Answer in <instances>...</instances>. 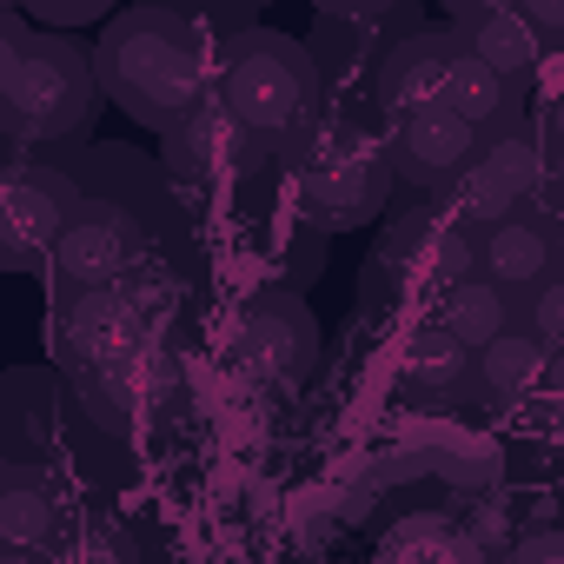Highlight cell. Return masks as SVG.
<instances>
[{"instance_id": "24", "label": "cell", "mask_w": 564, "mask_h": 564, "mask_svg": "<svg viewBox=\"0 0 564 564\" xmlns=\"http://www.w3.org/2000/svg\"><path fill=\"white\" fill-rule=\"evenodd\" d=\"M432 471L465 485V491H491L498 485V458L491 452H432Z\"/></svg>"}, {"instance_id": "1", "label": "cell", "mask_w": 564, "mask_h": 564, "mask_svg": "<svg viewBox=\"0 0 564 564\" xmlns=\"http://www.w3.org/2000/svg\"><path fill=\"white\" fill-rule=\"evenodd\" d=\"M94 80L133 120L166 127V120H180L213 87V67H206L199 28L186 14H173V8H133V14L107 21L100 54H94Z\"/></svg>"}, {"instance_id": "13", "label": "cell", "mask_w": 564, "mask_h": 564, "mask_svg": "<svg viewBox=\"0 0 564 564\" xmlns=\"http://www.w3.org/2000/svg\"><path fill=\"white\" fill-rule=\"evenodd\" d=\"M478 127L445 113V107H419V113H392V140H386V160H392V180L405 186H445L471 153H478Z\"/></svg>"}, {"instance_id": "26", "label": "cell", "mask_w": 564, "mask_h": 564, "mask_svg": "<svg viewBox=\"0 0 564 564\" xmlns=\"http://www.w3.org/2000/svg\"><path fill=\"white\" fill-rule=\"evenodd\" d=\"M505 557L511 564H557L564 557V531L557 524H531L524 538H505Z\"/></svg>"}, {"instance_id": "12", "label": "cell", "mask_w": 564, "mask_h": 564, "mask_svg": "<svg viewBox=\"0 0 564 564\" xmlns=\"http://www.w3.org/2000/svg\"><path fill=\"white\" fill-rule=\"evenodd\" d=\"M74 206H80V193L67 173H54L41 160L0 166V252H8V272L47 259V246L74 219Z\"/></svg>"}, {"instance_id": "17", "label": "cell", "mask_w": 564, "mask_h": 564, "mask_svg": "<svg viewBox=\"0 0 564 564\" xmlns=\"http://www.w3.org/2000/svg\"><path fill=\"white\" fill-rule=\"evenodd\" d=\"M432 326L452 333L465 352H478L491 333L511 326V293H498L485 272H458V279H445V286L432 293Z\"/></svg>"}, {"instance_id": "14", "label": "cell", "mask_w": 564, "mask_h": 564, "mask_svg": "<svg viewBox=\"0 0 564 564\" xmlns=\"http://www.w3.org/2000/svg\"><path fill=\"white\" fill-rule=\"evenodd\" d=\"M458 47H465V34H458V28H419V34L392 41V47L379 54V74H372V100H379V113L392 120V113L438 107L445 67H452V54H458Z\"/></svg>"}, {"instance_id": "31", "label": "cell", "mask_w": 564, "mask_h": 564, "mask_svg": "<svg viewBox=\"0 0 564 564\" xmlns=\"http://www.w3.org/2000/svg\"><path fill=\"white\" fill-rule=\"evenodd\" d=\"M498 8H511V0H445V14H452V21H471V14H498Z\"/></svg>"}, {"instance_id": "7", "label": "cell", "mask_w": 564, "mask_h": 564, "mask_svg": "<svg viewBox=\"0 0 564 564\" xmlns=\"http://www.w3.org/2000/svg\"><path fill=\"white\" fill-rule=\"evenodd\" d=\"M538 186H544V147L524 133V127H505V133H485L478 140V153L438 186L445 199V213L458 219V226H471V232H485L491 219H505V213H518V206H531L538 199Z\"/></svg>"}, {"instance_id": "4", "label": "cell", "mask_w": 564, "mask_h": 564, "mask_svg": "<svg viewBox=\"0 0 564 564\" xmlns=\"http://www.w3.org/2000/svg\"><path fill=\"white\" fill-rule=\"evenodd\" d=\"M100 107V80H94V61L61 41V34H28L21 47V67L0 94V133L14 140H61V133H80Z\"/></svg>"}, {"instance_id": "9", "label": "cell", "mask_w": 564, "mask_h": 564, "mask_svg": "<svg viewBox=\"0 0 564 564\" xmlns=\"http://www.w3.org/2000/svg\"><path fill=\"white\" fill-rule=\"evenodd\" d=\"M166 140H160V153H166V173L173 180H186V186H232V180H246V173H259L265 166V153H272V140L265 133H252L213 87L180 113V120H166L160 127Z\"/></svg>"}, {"instance_id": "6", "label": "cell", "mask_w": 564, "mask_h": 564, "mask_svg": "<svg viewBox=\"0 0 564 564\" xmlns=\"http://www.w3.org/2000/svg\"><path fill=\"white\" fill-rule=\"evenodd\" d=\"M458 272H478V232L445 206H405L372 252V293H438Z\"/></svg>"}, {"instance_id": "25", "label": "cell", "mask_w": 564, "mask_h": 564, "mask_svg": "<svg viewBox=\"0 0 564 564\" xmlns=\"http://www.w3.org/2000/svg\"><path fill=\"white\" fill-rule=\"evenodd\" d=\"M21 14L47 21V28H87V21H107L113 0H14Z\"/></svg>"}, {"instance_id": "34", "label": "cell", "mask_w": 564, "mask_h": 564, "mask_svg": "<svg viewBox=\"0 0 564 564\" xmlns=\"http://www.w3.org/2000/svg\"><path fill=\"white\" fill-rule=\"evenodd\" d=\"M0 8H14V0H0Z\"/></svg>"}, {"instance_id": "19", "label": "cell", "mask_w": 564, "mask_h": 564, "mask_svg": "<svg viewBox=\"0 0 564 564\" xmlns=\"http://www.w3.org/2000/svg\"><path fill=\"white\" fill-rule=\"evenodd\" d=\"M61 531V498L47 478H34L21 458H8V478H0V544L34 551Z\"/></svg>"}, {"instance_id": "10", "label": "cell", "mask_w": 564, "mask_h": 564, "mask_svg": "<svg viewBox=\"0 0 564 564\" xmlns=\"http://www.w3.org/2000/svg\"><path fill=\"white\" fill-rule=\"evenodd\" d=\"M153 319H160V300L140 286V279L80 286V293H67L61 313H54V352H61L67 372H80V366H100V359L140 346V339L153 333Z\"/></svg>"}, {"instance_id": "27", "label": "cell", "mask_w": 564, "mask_h": 564, "mask_svg": "<svg viewBox=\"0 0 564 564\" xmlns=\"http://www.w3.org/2000/svg\"><path fill=\"white\" fill-rule=\"evenodd\" d=\"M511 8L524 14V28H531L544 47H557V34H564V0H511Z\"/></svg>"}, {"instance_id": "29", "label": "cell", "mask_w": 564, "mask_h": 564, "mask_svg": "<svg viewBox=\"0 0 564 564\" xmlns=\"http://www.w3.org/2000/svg\"><path fill=\"white\" fill-rule=\"evenodd\" d=\"M319 14H333V21H386L399 0H313Z\"/></svg>"}, {"instance_id": "22", "label": "cell", "mask_w": 564, "mask_h": 564, "mask_svg": "<svg viewBox=\"0 0 564 564\" xmlns=\"http://www.w3.org/2000/svg\"><path fill=\"white\" fill-rule=\"evenodd\" d=\"M386 557H478L471 531L445 511H412L386 531Z\"/></svg>"}, {"instance_id": "28", "label": "cell", "mask_w": 564, "mask_h": 564, "mask_svg": "<svg viewBox=\"0 0 564 564\" xmlns=\"http://www.w3.org/2000/svg\"><path fill=\"white\" fill-rule=\"evenodd\" d=\"M21 47H28V28L14 21V8H0V94H8V80L21 67Z\"/></svg>"}, {"instance_id": "2", "label": "cell", "mask_w": 564, "mask_h": 564, "mask_svg": "<svg viewBox=\"0 0 564 564\" xmlns=\"http://www.w3.org/2000/svg\"><path fill=\"white\" fill-rule=\"evenodd\" d=\"M272 147H279V160L293 166L300 213L313 226L346 232V226H366V219L386 213V199H392V160H386V147L359 120H346L333 107H313L306 120H293Z\"/></svg>"}, {"instance_id": "33", "label": "cell", "mask_w": 564, "mask_h": 564, "mask_svg": "<svg viewBox=\"0 0 564 564\" xmlns=\"http://www.w3.org/2000/svg\"><path fill=\"white\" fill-rule=\"evenodd\" d=\"M0 272H8V252H0Z\"/></svg>"}, {"instance_id": "8", "label": "cell", "mask_w": 564, "mask_h": 564, "mask_svg": "<svg viewBox=\"0 0 564 564\" xmlns=\"http://www.w3.org/2000/svg\"><path fill=\"white\" fill-rule=\"evenodd\" d=\"M319 359V319L306 313L300 293L272 286L259 300H246V313L232 319V372L265 386V392H286V386H306Z\"/></svg>"}, {"instance_id": "21", "label": "cell", "mask_w": 564, "mask_h": 564, "mask_svg": "<svg viewBox=\"0 0 564 564\" xmlns=\"http://www.w3.org/2000/svg\"><path fill=\"white\" fill-rule=\"evenodd\" d=\"M465 379H471V352H465L452 333H438V326L425 319V326L412 333V346H405V386H412L419 399H458Z\"/></svg>"}, {"instance_id": "30", "label": "cell", "mask_w": 564, "mask_h": 564, "mask_svg": "<svg viewBox=\"0 0 564 564\" xmlns=\"http://www.w3.org/2000/svg\"><path fill=\"white\" fill-rule=\"evenodd\" d=\"M319 265H326V252H319V226H306V232L293 239V279H300V286H313Z\"/></svg>"}, {"instance_id": "11", "label": "cell", "mask_w": 564, "mask_h": 564, "mask_svg": "<svg viewBox=\"0 0 564 564\" xmlns=\"http://www.w3.org/2000/svg\"><path fill=\"white\" fill-rule=\"evenodd\" d=\"M133 259H140V219L127 206H113V199H80L74 219L47 246V265H54V279L67 293L113 286V279L133 272Z\"/></svg>"}, {"instance_id": "23", "label": "cell", "mask_w": 564, "mask_h": 564, "mask_svg": "<svg viewBox=\"0 0 564 564\" xmlns=\"http://www.w3.org/2000/svg\"><path fill=\"white\" fill-rule=\"evenodd\" d=\"M518 306H524V333H531L544 352H557V339H564V286H557V272L538 279V286H524Z\"/></svg>"}, {"instance_id": "16", "label": "cell", "mask_w": 564, "mask_h": 564, "mask_svg": "<svg viewBox=\"0 0 564 564\" xmlns=\"http://www.w3.org/2000/svg\"><path fill=\"white\" fill-rule=\"evenodd\" d=\"M544 372H551V352H544L524 326H505V333H491V339L471 352L465 392H478L485 405H518L524 392L544 386Z\"/></svg>"}, {"instance_id": "15", "label": "cell", "mask_w": 564, "mask_h": 564, "mask_svg": "<svg viewBox=\"0 0 564 564\" xmlns=\"http://www.w3.org/2000/svg\"><path fill=\"white\" fill-rule=\"evenodd\" d=\"M478 272L491 279L498 293L518 300L524 286H538V279L557 272V226H551L544 213H531V206L491 219V226L478 232Z\"/></svg>"}, {"instance_id": "20", "label": "cell", "mask_w": 564, "mask_h": 564, "mask_svg": "<svg viewBox=\"0 0 564 564\" xmlns=\"http://www.w3.org/2000/svg\"><path fill=\"white\" fill-rule=\"evenodd\" d=\"M47 432H54V386L47 379L21 372V379L0 386V458H21L28 465L47 445Z\"/></svg>"}, {"instance_id": "32", "label": "cell", "mask_w": 564, "mask_h": 564, "mask_svg": "<svg viewBox=\"0 0 564 564\" xmlns=\"http://www.w3.org/2000/svg\"><path fill=\"white\" fill-rule=\"evenodd\" d=\"M0 478H8V458H0Z\"/></svg>"}, {"instance_id": "3", "label": "cell", "mask_w": 564, "mask_h": 564, "mask_svg": "<svg viewBox=\"0 0 564 564\" xmlns=\"http://www.w3.org/2000/svg\"><path fill=\"white\" fill-rule=\"evenodd\" d=\"M213 94H219L252 133L279 140L293 120H306L313 107H326V74L313 67V54H306L293 34L239 28V34H226Z\"/></svg>"}, {"instance_id": "5", "label": "cell", "mask_w": 564, "mask_h": 564, "mask_svg": "<svg viewBox=\"0 0 564 564\" xmlns=\"http://www.w3.org/2000/svg\"><path fill=\"white\" fill-rule=\"evenodd\" d=\"M180 386H186L180 352H173V339H160V333H147L140 346H127V352H113V359L74 372L80 405H87L100 425H113V432H140V425L173 419Z\"/></svg>"}, {"instance_id": "18", "label": "cell", "mask_w": 564, "mask_h": 564, "mask_svg": "<svg viewBox=\"0 0 564 564\" xmlns=\"http://www.w3.org/2000/svg\"><path fill=\"white\" fill-rule=\"evenodd\" d=\"M458 34H465V47H471V54H478L505 87H518V94H524V80H531V74L544 67V54H551V47L524 28V14H518V8L471 14V21H458Z\"/></svg>"}]
</instances>
